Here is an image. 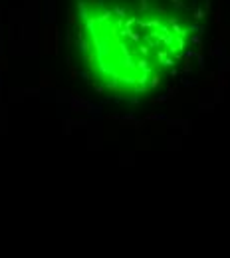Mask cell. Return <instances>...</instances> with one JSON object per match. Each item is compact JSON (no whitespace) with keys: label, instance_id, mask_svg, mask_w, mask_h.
<instances>
[{"label":"cell","instance_id":"6da1fadb","mask_svg":"<svg viewBox=\"0 0 230 258\" xmlns=\"http://www.w3.org/2000/svg\"><path fill=\"white\" fill-rule=\"evenodd\" d=\"M206 0H76L79 52L105 90L145 93L186 54Z\"/></svg>","mask_w":230,"mask_h":258}]
</instances>
